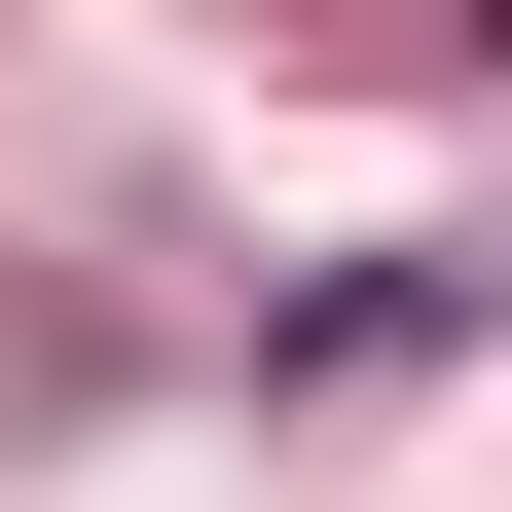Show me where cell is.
I'll list each match as a JSON object with an SVG mask.
<instances>
[{"mask_svg":"<svg viewBox=\"0 0 512 512\" xmlns=\"http://www.w3.org/2000/svg\"><path fill=\"white\" fill-rule=\"evenodd\" d=\"M439 293H476V330H512V220H476V256H439Z\"/></svg>","mask_w":512,"mask_h":512,"instance_id":"obj_1","label":"cell"},{"mask_svg":"<svg viewBox=\"0 0 512 512\" xmlns=\"http://www.w3.org/2000/svg\"><path fill=\"white\" fill-rule=\"evenodd\" d=\"M439 37H476V74H512V0H439Z\"/></svg>","mask_w":512,"mask_h":512,"instance_id":"obj_2","label":"cell"}]
</instances>
